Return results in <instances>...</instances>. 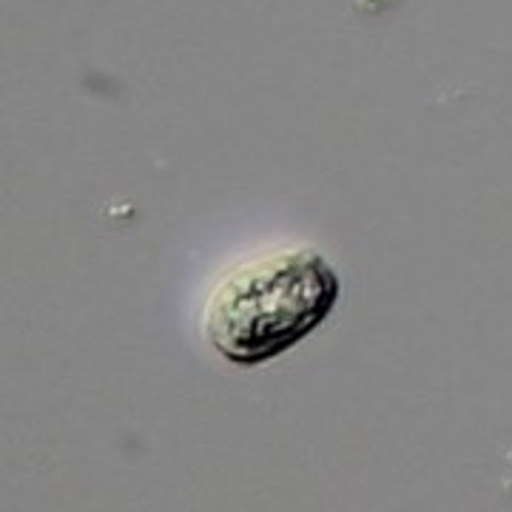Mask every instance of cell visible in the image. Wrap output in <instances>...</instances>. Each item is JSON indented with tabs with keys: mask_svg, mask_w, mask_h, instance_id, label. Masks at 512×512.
Listing matches in <instances>:
<instances>
[{
	"mask_svg": "<svg viewBox=\"0 0 512 512\" xmlns=\"http://www.w3.org/2000/svg\"><path fill=\"white\" fill-rule=\"evenodd\" d=\"M339 274L308 245L254 256L220 276L202 328L225 362L256 367L305 342L339 302Z\"/></svg>",
	"mask_w": 512,
	"mask_h": 512,
	"instance_id": "obj_1",
	"label": "cell"
}]
</instances>
